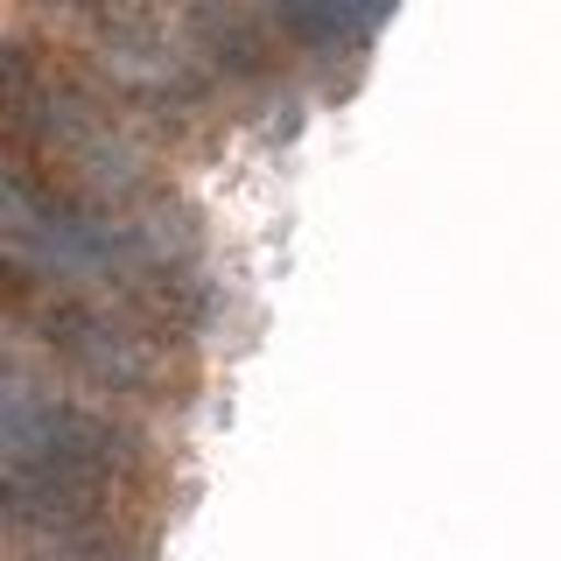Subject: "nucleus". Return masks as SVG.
Segmentation results:
<instances>
[{
	"label": "nucleus",
	"mask_w": 561,
	"mask_h": 561,
	"mask_svg": "<svg viewBox=\"0 0 561 561\" xmlns=\"http://www.w3.org/2000/svg\"><path fill=\"white\" fill-rule=\"evenodd\" d=\"M0 280H8L14 337H35L70 379L99 386V393H113V400H169V386H183L175 344H162L148 323H134L119 302L43 288L35 274L8 267V260H0Z\"/></svg>",
	"instance_id": "obj_1"
},
{
	"label": "nucleus",
	"mask_w": 561,
	"mask_h": 561,
	"mask_svg": "<svg viewBox=\"0 0 561 561\" xmlns=\"http://www.w3.org/2000/svg\"><path fill=\"white\" fill-rule=\"evenodd\" d=\"M280 22V35H288V43H351V35H373L386 14L379 8H280L274 14Z\"/></svg>",
	"instance_id": "obj_2"
},
{
	"label": "nucleus",
	"mask_w": 561,
	"mask_h": 561,
	"mask_svg": "<svg viewBox=\"0 0 561 561\" xmlns=\"http://www.w3.org/2000/svg\"><path fill=\"white\" fill-rule=\"evenodd\" d=\"M14 561H49V554H35V548H22V554H14Z\"/></svg>",
	"instance_id": "obj_3"
}]
</instances>
